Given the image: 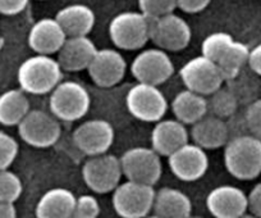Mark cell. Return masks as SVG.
I'll use <instances>...</instances> for the list:
<instances>
[{
	"instance_id": "cell-23",
	"label": "cell",
	"mask_w": 261,
	"mask_h": 218,
	"mask_svg": "<svg viewBox=\"0 0 261 218\" xmlns=\"http://www.w3.org/2000/svg\"><path fill=\"white\" fill-rule=\"evenodd\" d=\"M67 36H87L95 26V13L85 4H69L55 16Z\"/></svg>"
},
{
	"instance_id": "cell-28",
	"label": "cell",
	"mask_w": 261,
	"mask_h": 218,
	"mask_svg": "<svg viewBox=\"0 0 261 218\" xmlns=\"http://www.w3.org/2000/svg\"><path fill=\"white\" fill-rule=\"evenodd\" d=\"M234 41L232 35L227 32H214L205 37L201 44L202 56L218 62V59L224 54L225 50L229 47V45Z\"/></svg>"
},
{
	"instance_id": "cell-8",
	"label": "cell",
	"mask_w": 261,
	"mask_h": 218,
	"mask_svg": "<svg viewBox=\"0 0 261 218\" xmlns=\"http://www.w3.org/2000/svg\"><path fill=\"white\" fill-rule=\"evenodd\" d=\"M120 166L127 180L152 186L163 174L160 155L152 148L137 147L125 150L120 157Z\"/></svg>"
},
{
	"instance_id": "cell-33",
	"label": "cell",
	"mask_w": 261,
	"mask_h": 218,
	"mask_svg": "<svg viewBox=\"0 0 261 218\" xmlns=\"http://www.w3.org/2000/svg\"><path fill=\"white\" fill-rule=\"evenodd\" d=\"M243 116H245L248 134L261 139V98L252 100L247 105Z\"/></svg>"
},
{
	"instance_id": "cell-18",
	"label": "cell",
	"mask_w": 261,
	"mask_h": 218,
	"mask_svg": "<svg viewBox=\"0 0 261 218\" xmlns=\"http://www.w3.org/2000/svg\"><path fill=\"white\" fill-rule=\"evenodd\" d=\"M67 37L57 18H41L31 27L27 41L37 54L51 56L59 52Z\"/></svg>"
},
{
	"instance_id": "cell-38",
	"label": "cell",
	"mask_w": 261,
	"mask_h": 218,
	"mask_svg": "<svg viewBox=\"0 0 261 218\" xmlns=\"http://www.w3.org/2000/svg\"><path fill=\"white\" fill-rule=\"evenodd\" d=\"M17 217V209L14 203L3 202L0 200V218H14Z\"/></svg>"
},
{
	"instance_id": "cell-20",
	"label": "cell",
	"mask_w": 261,
	"mask_h": 218,
	"mask_svg": "<svg viewBox=\"0 0 261 218\" xmlns=\"http://www.w3.org/2000/svg\"><path fill=\"white\" fill-rule=\"evenodd\" d=\"M191 137L193 142L205 150H214L225 147L229 140V130L227 122L214 116H204L192 125Z\"/></svg>"
},
{
	"instance_id": "cell-24",
	"label": "cell",
	"mask_w": 261,
	"mask_h": 218,
	"mask_svg": "<svg viewBox=\"0 0 261 218\" xmlns=\"http://www.w3.org/2000/svg\"><path fill=\"white\" fill-rule=\"evenodd\" d=\"M172 112L178 121L185 125H193L207 114V99L205 95L192 91L190 89L182 90L174 96L172 102Z\"/></svg>"
},
{
	"instance_id": "cell-2",
	"label": "cell",
	"mask_w": 261,
	"mask_h": 218,
	"mask_svg": "<svg viewBox=\"0 0 261 218\" xmlns=\"http://www.w3.org/2000/svg\"><path fill=\"white\" fill-rule=\"evenodd\" d=\"M63 69L57 59L45 54L27 58L17 72L19 87L24 92L44 95L51 92L62 81Z\"/></svg>"
},
{
	"instance_id": "cell-10",
	"label": "cell",
	"mask_w": 261,
	"mask_h": 218,
	"mask_svg": "<svg viewBox=\"0 0 261 218\" xmlns=\"http://www.w3.org/2000/svg\"><path fill=\"white\" fill-rule=\"evenodd\" d=\"M192 32L182 17L168 13L158 18H150V40L155 46L165 52H179L190 44Z\"/></svg>"
},
{
	"instance_id": "cell-25",
	"label": "cell",
	"mask_w": 261,
	"mask_h": 218,
	"mask_svg": "<svg viewBox=\"0 0 261 218\" xmlns=\"http://www.w3.org/2000/svg\"><path fill=\"white\" fill-rule=\"evenodd\" d=\"M30 109V102L22 89H12L0 95V124L4 126H18Z\"/></svg>"
},
{
	"instance_id": "cell-3",
	"label": "cell",
	"mask_w": 261,
	"mask_h": 218,
	"mask_svg": "<svg viewBox=\"0 0 261 218\" xmlns=\"http://www.w3.org/2000/svg\"><path fill=\"white\" fill-rule=\"evenodd\" d=\"M91 107V96L76 81H60L50 94V112L60 121L73 122L84 118Z\"/></svg>"
},
{
	"instance_id": "cell-35",
	"label": "cell",
	"mask_w": 261,
	"mask_h": 218,
	"mask_svg": "<svg viewBox=\"0 0 261 218\" xmlns=\"http://www.w3.org/2000/svg\"><path fill=\"white\" fill-rule=\"evenodd\" d=\"M248 209L253 215L261 218V182L256 184L247 195Z\"/></svg>"
},
{
	"instance_id": "cell-6",
	"label": "cell",
	"mask_w": 261,
	"mask_h": 218,
	"mask_svg": "<svg viewBox=\"0 0 261 218\" xmlns=\"http://www.w3.org/2000/svg\"><path fill=\"white\" fill-rule=\"evenodd\" d=\"M125 105L128 112L142 122L160 121L168 109L167 98L162 90L145 82H139L128 90Z\"/></svg>"
},
{
	"instance_id": "cell-5",
	"label": "cell",
	"mask_w": 261,
	"mask_h": 218,
	"mask_svg": "<svg viewBox=\"0 0 261 218\" xmlns=\"http://www.w3.org/2000/svg\"><path fill=\"white\" fill-rule=\"evenodd\" d=\"M155 190L152 185L127 180L113 191V207L123 218H142L152 212Z\"/></svg>"
},
{
	"instance_id": "cell-17",
	"label": "cell",
	"mask_w": 261,
	"mask_h": 218,
	"mask_svg": "<svg viewBox=\"0 0 261 218\" xmlns=\"http://www.w3.org/2000/svg\"><path fill=\"white\" fill-rule=\"evenodd\" d=\"M97 52L96 45L87 36H69L58 52L57 61L63 71L79 72L89 68Z\"/></svg>"
},
{
	"instance_id": "cell-7",
	"label": "cell",
	"mask_w": 261,
	"mask_h": 218,
	"mask_svg": "<svg viewBox=\"0 0 261 218\" xmlns=\"http://www.w3.org/2000/svg\"><path fill=\"white\" fill-rule=\"evenodd\" d=\"M123 176L120 159L113 154L102 153L92 155L82 167V177L91 191L96 194H108L114 191Z\"/></svg>"
},
{
	"instance_id": "cell-22",
	"label": "cell",
	"mask_w": 261,
	"mask_h": 218,
	"mask_svg": "<svg viewBox=\"0 0 261 218\" xmlns=\"http://www.w3.org/2000/svg\"><path fill=\"white\" fill-rule=\"evenodd\" d=\"M152 214L164 218H187L192 214V202L180 190L163 187L155 191Z\"/></svg>"
},
{
	"instance_id": "cell-30",
	"label": "cell",
	"mask_w": 261,
	"mask_h": 218,
	"mask_svg": "<svg viewBox=\"0 0 261 218\" xmlns=\"http://www.w3.org/2000/svg\"><path fill=\"white\" fill-rule=\"evenodd\" d=\"M140 11L149 18H158L173 13L177 8V0H139Z\"/></svg>"
},
{
	"instance_id": "cell-27",
	"label": "cell",
	"mask_w": 261,
	"mask_h": 218,
	"mask_svg": "<svg viewBox=\"0 0 261 218\" xmlns=\"http://www.w3.org/2000/svg\"><path fill=\"white\" fill-rule=\"evenodd\" d=\"M237 109L238 99L232 89L219 87L210 94V99L207 100V111H212L214 116L223 119L229 118L237 112Z\"/></svg>"
},
{
	"instance_id": "cell-16",
	"label": "cell",
	"mask_w": 261,
	"mask_h": 218,
	"mask_svg": "<svg viewBox=\"0 0 261 218\" xmlns=\"http://www.w3.org/2000/svg\"><path fill=\"white\" fill-rule=\"evenodd\" d=\"M206 207L210 214L217 218L242 217L248 209L247 195L240 187L222 185L207 194Z\"/></svg>"
},
{
	"instance_id": "cell-29",
	"label": "cell",
	"mask_w": 261,
	"mask_h": 218,
	"mask_svg": "<svg viewBox=\"0 0 261 218\" xmlns=\"http://www.w3.org/2000/svg\"><path fill=\"white\" fill-rule=\"evenodd\" d=\"M22 191L21 179L8 168L0 169V200L14 203L19 199Z\"/></svg>"
},
{
	"instance_id": "cell-34",
	"label": "cell",
	"mask_w": 261,
	"mask_h": 218,
	"mask_svg": "<svg viewBox=\"0 0 261 218\" xmlns=\"http://www.w3.org/2000/svg\"><path fill=\"white\" fill-rule=\"evenodd\" d=\"M30 0H0V14L16 16L26 9Z\"/></svg>"
},
{
	"instance_id": "cell-15",
	"label": "cell",
	"mask_w": 261,
	"mask_h": 218,
	"mask_svg": "<svg viewBox=\"0 0 261 218\" xmlns=\"http://www.w3.org/2000/svg\"><path fill=\"white\" fill-rule=\"evenodd\" d=\"M87 71L97 86L112 87L123 80L127 71V63L118 50L105 47L97 49Z\"/></svg>"
},
{
	"instance_id": "cell-37",
	"label": "cell",
	"mask_w": 261,
	"mask_h": 218,
	"mask_svg": "<svg viewBox=\"0 0 261 218\" xmlns=\"http://www.w3.org/2000/svg\"><path fill=\"white\" fill-rule=\"evenodd\" d=\"M247 64L253 74L261 77V42L250 50Z\"/></svg>"
},
{
	"instance_id": "cell-1",
	"label": "cell",
	"mask_w": 261,
	"mask_h": 218,
	"mask_svg": "<svg viewBox=\"0 0 261 218\" xmlns=\"http://www.w3.org/2000/svg\"><path fill=\"white\" fill-rule=\"evenodd\" d=\"M224 164L229 175L248 181L261 175V139L251 134L228 140L224 148Z\"/></svg>"
},
{
	"instance_id": "cell-11",
	"label": "cell",
	"mask_w": 261,
	"mask_h": 218,
	"mask_svg": "<svg viewBox=\"0 0 261 218\" xmlns=\"http://www.w3.org/2000/svg\"><path fill=\"white\" fill-rule=\"evenodd\" d=\"M185 86L201 95H210L222 87L224 82L217 62L205 56H199L188 61L179 71Z\"/></svg>"
},
{
	"instance_id": "cell-9",
	"label": "cell",
	"mask_w": 261,
	"mask_h": 218,
	"mask_svg": "<svg viewBox=\"0 0 261 218\" xmlns=\"http://www.w3.org/2000/svg\"><path fill=\"white\" fill-rule=\"evenodd\" d=\"M18 134L26 144L34 148L53 147L62 135V127L54 114L41 109H30L18 124Z\"/></svg>"
},
{
	"instance_id": "cell-21",
	"label": "cell",
	"mask_w": 261,
	"mask_h": 218,
	"mask_svg": "<svg viewBox=\"0 0 261 218\" xmlns=\"http://www.w3.org/2000/svg\"><path fill=\"white\" fill-rule=\"evenodd\" d=\"M76 197L64 187H54L42 195L35 208L39 218H68L73 217Z\"/></svg>"
},
{
	"instance_id": "cell-12",
	"label": "cell",
	"mask_w": 261,
	"mask_h": 218,
	"mask_svg": "<svg viewBox=\"0 0 261 218\" xmlns=\"http://www.w3.org/2000/svg\"><path fill=\"white\" fill-rule=\"evenodd\" d=\"M130 72L139 82L155 86L164 84L174 74V64L160 47L142 50L130 64Z\"/></svg>"
},
{
	"instance_id": "cell-36",
	"label": "cell",
	"mask_w": 261,
	"mask_h": 218,
	"mask_svg": "<svg viewBox=\"0 0 261 218\" xmlns=\"http://www.w3.org/2000/svg\"><path fill=\"white\" fill-rule=\"evenodd\" d=\"M212 0H177V7L186 13H199L204 11Z\"/></svg>"
},
{
	"instance_id": "cell-19",
	"label": "cell",
	"mask_w": 261,
	"mask_h": 218,
	"mask_svg": "<svg viewBox=\"0 0 261 218\" xmlns=\"http://www.w3.org/2000/svg\"><path fill=\"white\" fill-rule=\"evenodd\" d=\"M151 148L160 157H169L172 153L187 144L190 139L185 124L175 119H160L151 131Z\"/></svg>"
},
{
	"instance_id": "cell-32",
	"label": "cell",
	"mask_w": 261,
	"mask_h": 218,
	"mask_svg": "<svg viewBox=\"0 0 261 218\" xmlns=\"http://www.w3.org/2000/svg\"><path fill=\"white\" fill-rule=\"evenodd\" d=\"M101 212L99 202L95 197L90 194L81 195L76 198V204H74L73 217L77 218H96Z\"/></svg>"
},
{
	"instance_id": "cell-13",
	"label": "cell",
	"mask_w": 261,
	"mask_h": 218,
	"mask_svg": "<svg viewBox=\"0 0 261 218\" xmlns=\"http://www.w3.org/2000/svg\"><path fill=\"white\" fill-rule=\"evenodd\" d=\"M170 171L185 182H193L201 179L209 168L206 152L197 144H185L168 157Z\"/></svg>"
},
{
	"instance_id": "cell-14",
	"label": "cell",
	"mask_w": 261,
	"mask_h": 218,
	"mask_svg": "<svg viewBox=\"0 0 261 218\" xmlns=\"http://www.w3.org/2000/svg\"><path fill=\"white\" fill-rule=\"evenodd\" d=\"M73 141L84 154L92 157L107 153L114 142V129L105 119H89L73 132Z\"/></svg>"
},
{
	"instance_id": "cell-26",
	"label": "cell",
	"mask_w": 261,
	"mask_h": 218,
	"mask_svg": "<svg viewBox=\"0 0 261 218\" xmlns=\"http://www.w3.org/2000/svg\"><path fill=\"white\" fill-rule=\"evenodd\" d=\"M250 49L243 42L233 41L222 57L218 59L217 64L222 72L224 81H230L240 76L243 67L248 62Z\"/></svg>"
},
{
	"instance_id": "cell-31",
	"label": "cell",
	"mask_w": 261,
	"mask_h": 218,
	"mask_svg": "<svg viewBox=\"0 0 261 218\" xmlns=\"http://www.w3.org/2000/svg\"><path fill=\"white\" fill-rule=\"evenodd\" d=\"M18 155V142L7 132L0 131V169L9 168Z\"/></svg>"
},
{
	"instance_id": "cell-4",
	"label": "cell",
	"mask_w": 261,
	"mask_h": 218,
	"mask_svg": "<svg viewBox=\"0 0 261 218\" xmlns=\"http://www.w3.org/2000/svg\"><path fill=\"white\" fill-rule=\"evenodd\" d=\"M109 37L119 49H141L150 40V18L142 12H122L110 21Z\"/></svg>"
}]
</instances>
